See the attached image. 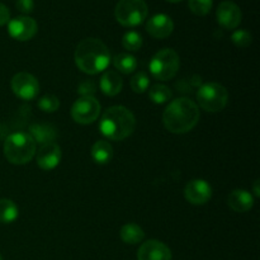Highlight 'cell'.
I'll use <instances>...</instances> for the list:
<instances>
[{"label":"cell","mask_w":260,"mask_h":260,"mask_svg":"<svg viewBox=\"0 0 260 260\" xmlns=\"http://www.w3.org/2000/svg\"><path fill=\"white\" fill-rule=\"evenodd\" d=\"M200 117V108L194 102L189 98H178L167 107L162 113V122L169 132L182 135L192 131Z\"/></svg>","instance_id":"6da1fadb"},{"label":"cell","mask_w":260,"mask_h":260,"mask_svg":"<svg viewBox=\"0 0 260 260\" xmlns=\"http://www.w3.org/2000/svg\"><path fill=\"white\" fill-rule=\"evenodd\" d=\"M75 63L83 73L95 75L108 68L111 55L107 46L98 38H85L75 50Z\"/></svg>","instance_id":"7a4b0ae2"},{"label":"cell","mask_w":260,"mask_h":260,"mask_svg":"<svg viewBox=\"0 0 260 260\" xmlns=\"http://www.w3.org/2000/svg\"><path fill=\"white\" fill-rule=\"evenodd\" d=\"M136 127L134 113L126 107L113 106L107 109L99 122V129L109 140L121 141L131 136Z\"/></svg>","instance_id":"3957f363"},{"label":"cell","mask_w":260,"mask_h":260,"mask_svg":"<svg viewBox=\"0 0 260 260\" xmlns=\"http://www.w3.org/2000/svg\"><path fill=\"white\" fill-rule=\"evenodd\" d=\"M36 142L29 134L17 132L7 137L4 142V156L10 164L24 165L36 155Z\"/></svg>","instance_id":"277c9868"},{"label":"cell","mask_w":260,"mask_h":260,"mask_svg":"<svg viewBox=\"0 0 260 260\" xmlns=\"http://www.w3.org/2000/svg\"><path fill=\"white\" fill-rule=\"evenodd\" d=\"M179 55L172 48H164L155 53L149 63L151 75L161 81H167L174 78L179 70Z\"/></svg>","instance_id":"5b68a950"},{"label":"cell","mask_w":260,"mask_h":260,"mask_svg":"<svg viewBox=\"0 0 260 260\" xmlns=\"http://www.w3.org/2000/svg\"><path fill=\"white\" fill-rule=\"evenodd\" d=\"M197 103L207 112H221L229 102V93L223 85L218 83H207L197 90Z\"/></svg>","instance_id":"8992f818"},{"label":"cell","mask_w":260,"mask_h":260,"mask_svg":"<svg viewBox=\"0 0 260 260\" xmlns=\"http://www.w3.org/2000/svg\"><path fill=\"white\" fill-rule=\"evenodd\" d=\"M149 13L144 0H119L114 9V15L119 24L124 27H136L145 22Z\"/></svg>","instance_id":"52a82bcc"},{"label":"cell","mask_w":260,"mask_h":260,"mask_svg":"<svg viewBox=\"0 0 260 260\" xmlns=\"http://www.w3.org/2000/svg\"><path fill=\"white\" fill-rule=\"evenodd\" d=\"M101 104L94 96H80L71 108V117L76 123L90 124L99 117Z\"/></svg>","instance_id":"ba28073f"},{"label":"cell","mask_w":260,"mask_h":260,"mask_svg":"<svg viewBox=\"0 0 260 260\" xmlns=\"http://www.w3.org/2000/svg\"><path fill=\"white\" fill-rule=\"evenodd\" d=\"M10 86H12L13 93L23 101H32L40 91V84L37 79L32 74L24 73V71L13 76Z\"/></svg>","instance_id":"9c48e42d"},{"label":"cell","mask_w":260,"mask_h":260,"mask_svg":"<svg viewBox=\"0 0 260 260\" xmlns=\"http://www.w3.org/2000/svg\"><path fill=\"white\" fill-rule=\"evenodd\" d=\"M38 30L37 22L27 15H20L8 23V32L10 37L17 41H28L36 36Z\"/></svg>","instance_id":"30bf717a"},{"label":"cell","mask_w":260,"mask_h":260,"mask_svg":"<svg viewBox=\"0 0 260 260\" xmlns=\"http://www.w3.org/2000/svg\"><path fill=\"white\" fill-rule=\"evenodd\" d=\"M216 18H217L218 24L225 29H235L240 24L243 14H241L240 8L235 3L226 0L218 5Z\"/></svg>","instance_id":"8fae6325"},{"label":"cell","mask_w":260,"mask_h":260,"mask_svg":"<svg viewBox=\"0 0 260 260\" xmlns=\"http://www.w3.org/2000/svg\"><path fill=\"white\" fill-rule=\"evenodd\" d=\"M184 196L185 200L192 205H205L212 197V188L206 180L193 179L185 185Z\"/></svg>","instance_id":"7c38bea8"},{"label":"cell","mask_w":260,"mask_h":260,"mask_svg":"<svg viewBox=\"0 0 260 260\" xmlns=\"http://www.w3.org/2000/svg\"><path fill=\"white\" fill-rule=\"evenodd\" d=\"M137 260H172V251L159 240H147L140 246Z\"/></svg>","instance_id":"4fadbf2b"},{"label":"cell","mask_w":260,"mask_h":260,"mask_svg":"<svg viewBox=\"0 0 260 260\" xmlns=\"http://www.w3.org/2000/svg\"><path fill=\"white\" fill-rule=\"evenodd\" d=\"M61 149L56 142H48L37 151V164L43 170H52L60 164Z\"/></svg>","instance_id":"5bb4252c"},{"label":"cell","mask_w":260,"mask_h":260,"mask_svg":"<svg viewBox=\"0 0 260 260\" xmlns=\"http://www.w3.org/2000/svg\"><path fill=\"white\" fill-rule=\"evenodd\" d=\"M146 30L151 37L156 40L169 37L174 30V23L172 18L167 14H156L149 19L146 24Z\"/></svg>","instance_id":"9a60e30c"},{"label":"cell","mask_w":260,"mask_h":260,"mask_svg":"<svg viewBox=\"0 0 260 260\" xmlns=\"http://www.w3.org/2000/svg\"><path fill=\"white\" fill-rule=\"evenodd\" d=\"M228 203L230 208L235 212H248L253 208L254 198L250 192L245 189H235L230 193L228 198Z\"/></svg>","instance_id":"2e32d148"},{"label":"cell","mask_w":260,"mask_h":260,"mask_svg":"<svg viewBox=\"0 0 260 260\" xmlns=\"http://www.w3.org/2000/svg\"><path fill=\"white\" fill-rule=\"evenodd\" d=\"M99 88L106 95L114 96L123 88V80L117 71L108 70L102 75L101 81H99Z\"/></svg>","instance_id":"e0dca14e"},{"label":"cell","mask_w":260,"mask_h":260,"mask_svg":"<svg viewBox=\"0 0 260 260\" xmlns=\"http://www.w3.org/2000/svg\"><path fill=\"white\" fill-rule=\"evenodd\" d=\"M29 135L36 144H48L53 142L57 137V129L51 124H33L29 127Z\"/></svg>","instance_id":"ac0fdd59"},{"label":"cell","mask_w":260,"mask_h":260,"mask_svg":"<svg viewBox=\"0 0 260 260\" xmlns=\"http://www.w3.org/2000/svg\"><path fill=\"white\" fill-rule=\"evenodd\" d=\"M91 157L96 164H108L113 157V147L106 140H98L91 147Z\"/></svg>","instance_id":"d6986e66"},{"label":"cell","mask_w":260,"mask_h":260,"mask_svg":"<svg viewBox=\"0 0 260 260\" xmlns=\"http://www.w3.org/2000/svg\"><path fill=\"white\" fill-rule=\"evenodd\" d=\"M119 236H121L123 243L129 244V245H136L144 240L145 233L136 223H126L124 226H122Z\"/></svg>","instance_id":"ffe728a7"},{"label":"cell","mask_w":260,"mask_h":260,"mask_svg":"<svg viewBox=\"0 0 260 260\" xmlns=\"http://www.w3.org/2000/svg\"><path fill=\"white\" fill-rule=\"evenodd\" d=\"M113 65L119 73L132 74L137 68V60L129 53H119L113 58Z\"/></svg>","instance_id":"44dd1931"},{"label":"cell","mask_w":260,"mask_h":260,"mask_svg":"<svg viewBox=\"0 0 260 260\" xmlns=\"http://www.w3.org/2000/svg\"><path fill=\"white\" fill-rule=\"evenodd\" d=\"M18 218V207L12 200H0V222L12 223Z\"/></svg>","instance_id":"7402d4cb"},{"label":"cell","mask_w":260,"mask_h":260,"mask_svg":"<svg viewBox=\"0 0 260 260\" xmlns=\"http://www.w3.org/2000/svg\"><path fill=\"white\" fill-rule=\"evenodd\" d=\"M172 90L167 85H162V84H156V85L151 86V89L149 90L150 101L155 104L167 103L172 99Z\"/></svg>","instance_id":"603a6c76"},{"label":"cell","mask_w":260,"mask_h":260,"mask_svg":"<svg viewBox=\"0 0 260 260\" xmlns=\"http://www.w3.org/2000/svg\"><path fill=\"white\" fill-rule=\"evenodd\" d=\"M122 45L126 48L127 51H131V52H135V51H139L140 48L142 47V37L140 33L135 32V30H131V32H127L126 35L122 38Z\"/></svg>","instance_id":"cb8c5ba5"},{"label":"cell","mask_w":260,"mask_h":260,"mask_svg":"<svg viewBox=\"0 0 260 260\" xmlns=\"http://www.w3.org/2000/svg\"><path fill=\"white\" fill-rule=\"evenodd\" d=\"M150 85L149 76L144 73V71H140V73L135 74L134 78L131 79V89L135 93L142 94L147 90Z\"/></svg>","instance_id":"d4e9b609"},{"label":"cell","mask_w":260,"mask_h":260,"mask_svg":"<svg viewBox=\"0 0 260 260\" xmlns=\"http://www.w3.org/2000/svg\"><path fill=\"white\" fill-rule=\"evenodd\" d=\"M212 4L213 0H189L188 7L193 14L203 17V15H207L210 13Z\"/></svg>","instance_id":"484cf974"},{"label":"cell","mask_w":260,"mask_h":260,"mask_svg":"<svg viewBox=\"0 0 260 260\" xmlns=\"http://www.w3.org/2000/svg\"><path fill=\"white\" fill-rule=\"evenodd\" d=\"M58 107H60V101H58L57 96L52 95V94L42 96L38 101V108L46 113H53V112L57 111Z\"/></svg>","instance_id":"4316f807"},{"label":"cell","mask_w":260,"mask_h":260,"mask_svg":"<svg viewBox=\"0 0 260 260\" xmlns=\"http://www.w3.org/2000/svg\"><path fill=\"white\" fill-rule=\"evenodd\" d=\"M231 41H233L234 45L238 46V47L245 48L251 45V42H253V37H251L250 32H248V30L239 29L233 33V36H231Z\"/></svg>","instance_id":"83f0119b"},{"label":"cell","mask_w":260,"mask_h":260,"mask_svg":"<svg viewBox=\"0 0 260 260\" xmlns=\"http://www.w3.org/2000/svg\"><path fill=\"white\" fill-rule=\"evenodd\" d=\"M96 91V84L93 80H84L81 81L80 85L78 86V93L81 96H93Z\"/></svg>","instance_id":"f1b7e54d"},{"label":"cell","mask_w":260,"mask_h":260,"mask_svg":"<svg viewBox=\"0 0 260 260\" xmlns=\"http://www.w3.org/2000/svg\"><path fill=\"white\" fill-rule=\"evenodd\" d=\"M17 9L19 10L23 14H29L33 12V8H35V2L33 0H17V4H15Z\"/></svg>","instance_id":"f546056e"},{"label":"cell","mask_w":260,"mask_h":260,"mask_svg":"<svg viewBox=\"0 0 260 260\" xmlns=\"http://www.w3.org/2000/svg\"><path fill=\"white\" fill-rule=\"evenodd\" d=\"M10 20V12L4 4L0 3V27L5 25L7 23H9Z\"/></svg>","instance_id":"4dcf8cb0"},{"label":"cell","mask_w":260,"mask_h":260,"mask_svg":"<svg viewBox=\"0 0 260 260\" xmlns=\"http://www.w3.org/2000/svg\"><path fill=\"white\" fill-rule=\"evenodd\" d=\"M254 193H255L256 197H259L260 196V189H259V180H255V183H254Z\"/></svg>","instance_id":"1f68e13d"},{"label":"cell","mask_w":260,"mask_h":260,"mask_svg":"<svg viewBox=\"0 0 260 260\" xmlns=\"http://www.w3.org/2000/svg\"><path fill=\"white\" fill-rule=\"evenodd\" d=\"M167 2H169V3H179V2H183V0H167Z\"/></svg>","instance_id":"d6a6232c"},{"label":"cell","mask_w":260,"mask_h":260,"mask_svg":"<svg viewBox=\"0 0 260 260\" xmlns=\"http://www.w3.org/2000/svg\"><path fill=\"white\" fill-rule=\"evenodd\" d=\"M0 260H3V256H2V254H0Z\"/></svg>","instance_id":"836d02e7"}]
</instances>
